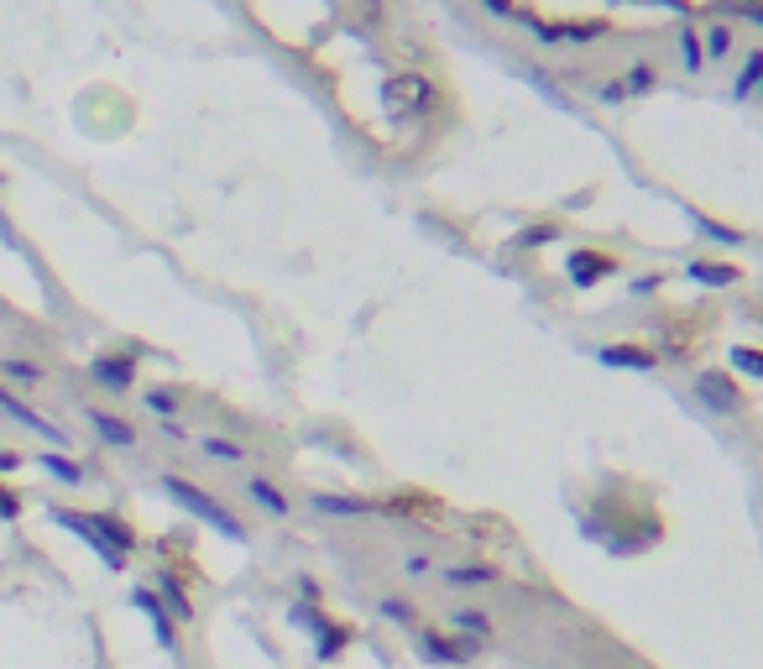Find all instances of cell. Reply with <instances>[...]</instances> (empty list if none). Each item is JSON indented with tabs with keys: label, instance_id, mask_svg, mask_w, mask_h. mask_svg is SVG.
Wrapping results in <instances>:
<instances>
[{
	"label": "cell",
	"instance_id": "6da1fadb",
	"mask_svg": "<svg viewBox=\"0 0 763 669\" xmlns=\"http://www.w3.org/2000/svg\"><path fill=\"white\" fill-rule=\"evenodd\" d=\"M53 523H63V528H74V534L95 549V555L105 560V565H121L126 560V549H131V528L126 523H115V518H100V513H53Z\"/></svg>",
	"mask_w": 763,
	"mask_h": 669
},
{
	"label": "cell",
	"instance_id": "7a4b0ae2",
	"mask_svg": "<svg viewBox=\"0 0 763 669\" xmlns=\"http://www.w3.org/2000/svg\"><path fill=\"white\" fill-rule=\"evenodd\" d=\"M163 492H168L173 502H183V507H189V513H194V518H204V523H215V528H220V534H225V539H246V528H241L236 518H230V513H225V507H220L215 497H204V492L194 487V481H183V476H168V481H163Z\"/></svg>",
	"mask_w": 763,
	"mask_h": 669
},
{
	"label": "cell",
	"instance_id": "3957f363",
	"mask_svg": "<svg viewBox=\"0 0 763 669\" xmlns=\"http://www.w3.org/2000/svg\"><path fill=\"white\" fill-rule=\"evenodd\" d=\"M696 398H701L711 413H737V408H743L737 387H732L722 372H701V377H696Z\"/></svg>",
	"mask_w": 763,
	"mask_h": 669
},
{
	"label": "cell",
	"instance_id": "277c9868",
	"mask_svg": "<svg viewBox=\"0 0 763 669\" xmlns=\"http://www.w3.org/2000/svg\"><path fill=\"white\" fill-rule=\"evenodd\" d=\"M0 408H6V413H11V419H16L21 429H32V434H42V440H48V445H58V450L68 445V434H63V429H53L48 419H37V413H32L27 403H16V398H11V392H6V387H0Z\"/></svg>",
	"mask_w": 763,
	"mask_h": 669
},
{
	"label": "cell",
	"instance_id": "5b68a950",
	"mask_svg": "<svg viewBox=\"0 0 763 669\" xmlns=\"http://www.w3.org/2000/svg\"><path fill=\"white\" fill-rule=\"evenodd\" d=\"M89 372H95V382H100V387H110V392H126V387L136 382V361H131V356H100L95 366H89Z\"/></svg>",
	"mask_w": 763,
	"mask_h": 669
},
{
	"label": "cell",
	"instance_id": "8992f818",
	"mask_svg": "<svg viewBox=\"0 0 763 669\" xmlns=\"http://www.w3.org/2000/svg\"><path fill=\"white\" fill-rule=\"evenodd\" d=\"M565 267H570V278L581 283V288H591L596 278H607V272H617V257H596V251H575V257H570Z\"/></svg>",
	"mask_w": 763,
	"mask_h": 669
},
{
	"label": "cell",
	"instance_id": "52a82bcc",
	"mask_svg": "<svg viewBox=\"0 0 763 669\" xmlns=\"http://www.w3.org/2000/svg\"><path fill=\"white\" fill-rule=\"evenodd\" d=\"M419 654H429L434 664H466L471 659V643H450V638H439V633H424L419 638Z\"/></svg>",
	"mask_w": 763,
	"mask_h": 669
},
{
	"label": "cell",
	"instance_id": "ba28073f",
	"mask_svg": "<svg viewBox=\"0 0 763 669\" xmlns=\"http://www.w3.org/2000/svg\"><path fill=\"white\" fill-rule=\"evenodd\" d=\"M596 361H607V366H628V372H654V356H649V351H638V345H601Z\"/></svg>",
	"mask_w": 763,
	"mask_h": 669
},
{
	"label": "cell",
	"instance_id": "9c48e42d",
	"mask_svg": "<svg viewBox=\"0 0 763 669\" xmlns=\"http://www.w3.org/2000/svg\"><path fill=\"white\" fill-rule=\"evenodd\" d=\"M654 89H659V68L649 58H638L628 74H622V95H654Z\"/></svg>",
	"mask_w": 763,
	"mask_h": 669
},
{
	"label": "cell",
	"instance_id": "30bf717a",
	"mask_svg": "<svg viewBox=\"0 0 763 669\" xmlns=\"http://www.w3.org/2000/svg\"><path fill=\"white\" fill-rule=\"evenodd\" d=\"M89 424H95L110 445H126V450L136 445V429H131L126 419H110V413H100V408H95V413H89Z\"/></svg>",
	"mask_w": 763,
	"mask_h": 669
},
{
	"label": "cell",
	"instance_id": "8fae6325",
	"mask_svg": "<svg viewBox=\"0 0 763 669\" xmlns=\"http://www.w3.org/2000/svg\"><path fill=\"white\" fill-rule=\"evenodd\" d=\"M601 32H607L601 21H581V27H539L544 42H591V37H601Z\"/></svg>",
	"mask_w": 763,
	"mask_h": 669
},
{
	"label": "cell",
	"instance_id": "7c38bea8",
	"mask_svg": "<svg viewBox=\"0 0 763 669\" xmlns=\"http://www.w3.org/2000/svg\"><path fill=\"white\" fill-rule=\"evenodd\" d=\"M763 84V48H753L748 53V63H743V74H737V84H732V95L743 100V95H753V89Z\"/></svg>",
	"mask_w": 763,
	"mask_h": 669
},
{
	"label": "cell",
	"instance_id": "4fadbf2b",
	"mask_svg": "<svg viewBox=\"0 0 763 669\" xmlns=\"http://www.w3.org/2000/svg\"><path fill=\"white\" fill-rule=\"evenodd\" d=\"M690 278H696V283H711V288H727V283H737V267H722V262H690Z\"/></svg>",
	"mask_w": 763,
	"mask_h": 669
},
{
	"label": "cell",
	"instance_id": "5bb4252c",
	"mask_svg": "<svg viewBox=\"0 0 763 669\" xmlns=\"http://www.w3.org/2000/svg\"><path fill=\"white\" fill-rule=\"evenodd\" d=\"M497 570L487 565H460V570H445V586H492Z\"/></svg>",
	"mask_w": 763,
	"mask_h": 669
},
{
	"label": "cell",
	"instance_id": "9a60e30c",
	"mask_svg": "<svg viewBox=\"0 0 763 669\" xmlns=\"http://www.w3.org/2000/svg\"><path fill=\"white\" fill-rule=\"evenodd\" d=\"M455 628L471 633V638H492V617L476 612V607H460V612H455Z\"/></svg>",
	"mask_w": 763,
	"mask_h": 669
},
{
	"label": "cell",
	"instance_id": "2e32d148",
	"mask_svg": "<svg viewBox=\"0 0 763 669\" xmlns=\"http://www.w3.org/2000/svg\"><path fill=\"white\" fill-rule=\"evenodd\" d=\"M701 53L706 58H727L732 53V27H727V21H716V27L701 37Z\"/></svg>",
	"mask_w": 763,
	"mask_h": 669
},
{
	"label": "cell",
	"instance_id": "e0dca14e",
	"mask_svg": "<svg viewBox=\"0 0 763 669\" xmlns=\"http://www.w3.org/2000/svg\"><path fill=\"white\" fill-rule=\"evenodd\" d=\"M680 63L690 68V74H701V68H706V53H701L696 27H685V32H680Z\"/></svg>",
	"mask_w": 763,
	"mask_h": 669
},
{
	"label": "cell",
	"instance_id": "ac0fdd59",
	"mask_svg": "<svg viewBox=\"0 0 763 669\" xmlns=\"http://www.w3.org/2000/svg\"><path fill=\"white\" fill-rule=\"evenodd\" d=\"M136 607H142V612L152 617V628H157V638H163V643H173V628H168V612H163V607H157V602H152V591H136Z\"/></svg>",
	"mask_w": 763,
	"mask_h": 669
},
{
	"label": "cell",
	"instance_id": "d6986e66",
	"mask_svg": "<svg viewBox=\"0 0 763 669\" xmlns=\"http://www.w3.org/2000/svg\"><path fill=\"white\" fill-rule=\"evenodd\" d=\"M314 507H319V513H340V518L372 513V507H366V502H356V497H314Z\"/></svg>",
	"mask_w": 763,
	"mask_h": 669
},
{
	"label": "cell",
	"instance_id": "ffe728a7",
	"mask_svg": "<svg viewBox=\"0 0 763 669\" xmlns=\"http://www.w3.org/2000/svg\"><path fill=\"white\" fill-rule=\"evenodd\" d=\"M251 497H257V502L267 507V513H277V518H283V513H288V502H283V492H277V487H272V481H262V476H257V481H251Z\"/></svg>",
	"mask_w": 763,
	"mask_h": 669
},
{
	"label": "cell",
	"instance_id": "44dd1931",
	"mask_svg": "<svg viewBox=\"0 0 763 669\" xmlns=\"http://www.w3.org/2000/svg\"><path fill=\"white\" fill-rule=\"evenodd\" d=\"M732 366L763 382V351H753V345H737V351H732Z\"/></svg>",
	"mask_w": 763,
	"mask_h": 669
},
{
	"label": "cell",
	"instance_id": "7402d4cb",
	"mask_svg": "<svg viewBox=\"0 0 763 669\" xmlns=\"http://www.w3.org/2000/svg\"><path fill=\"white\" fill-rule=\"evenodd\" d=\"M42 466H48L58 481H84V471L74 466V460H63V455H42Z\"/></svg>",
	"mask_w": 763,
	"mask_h": 669
},
{
	"label": "cell",
	"instance_id": "603a6c76",
	"mask_svg": "<svg viewBox=\"0 0 763 669\" xmlns=\"http://www.w3.org/2000/svg\"><path fill=\"white\" fill-rule=\"evenodd\" d=\"M163 596H168V607H173V612H178L183 622H189V617H194V607H189V596H183V591L173 586V575H163Z\"/></svg>",
	"mask_w": 763,
	"mask_h": 669
},
{
	"label": "cell",
	"instance_id": "cb8c5ba5",
	"mask_svg": "<svg viewBox=\"0 0 763 669\" xmlns=\"http://www.w3.org/2000/svg\"><path fill=\"white\" fill-rule=\"evenodd\" d=\"M147 408H152V413H163V419H173V408H178V398H173V392H168V387H157V392H147Z\"/></svg>",
	"mask_w": 763,
	"mask_h": 669
},
{
	"label": "cell",
	"instance_id": "d4e9b609",
	"mask_svg": "<svg viewBox=\"0 0 763 669\" xmlns=\"http://www.w3.org/2000/svg\"><path fill=\"white\" fill-rule=\"evenodd\" d=\"M204 455H210V460H241V445L215 440V434H210V440H204Z\"/></svg>",
	"mask_w": 763,
	"mask_h": 669
},
{
	"label": "cell",
	"instance_id": "484cf974",
	"mask_svg": "<svg viewBox=\"0 0 763 669\" xmlns=\"http://www.w3.org/2000/svg\"><path fill=\"white\" fill-rule=\"evenodd\" d=\"M6 377H16V382H27V387H37L42 382V372L32 361H6Z\"/></svg>",
	"mask_w": 763,
	"mask_h": 669
},
{
	"label": "cell",
	"instance_id": "4316f807",
	"mask_svg": "<svg viewBox=\"0 0 763 669\" xmlns=\"http://www.w3.org/2000/svg\"><path fill=\"white\" fill-rule=\"evenodd\" d=\"M596 100H607V105H612V100H628V95H622V79H607V84L596 89Z\"/></svg>",
	"mask_w": 763,
	"mask_h": 669
},
{
	"label": "cell",
	"instance_id": "83f0119b",
	"mask_svg": "<svg viewBox=\"0 0 763 669\" xmlns=\"http://www.w3.org/2000/svg\"><path fill=\"white\" fill-rule=\"evenodd\" d=\"M382 612H387L392 622H413V612H408L403 602H382Z\"/></svg>",
	"mask_w": 763,
	"mask_h": 669
},
{
	"label": "cell",
	"instance_id": "f1b7e54d",
	"mask_svg": "<svg viewBox=\"0 0 763 669\" xmlns=\"http://www.w3.org/2000/svg\"><path fill=\"white\" fill-rule=\"evenodd\" d=\"M737 11H743L748 21H758V27H763V0H743V6H737Z\"/></svg>",
	"mask_w": 763,
	"mask_h": 669
},
{
	"label": "cell",
	"instance_id": "f546056e",
	"mask_svg": "<svg viewBox=\"0 0 763 669\" xmlns=\"http://www.w3.org/2000/svg\"><path fill=\"white\" fill-rule=\"evenodd\" d=\"M16 513H21V502L11 492H0V518H16Z\"/></svg>",
	"mask_w": 763,
	"mask_h": 669
},
{
	"label": "cell",
	"instance_id": "4dcf8cb0",
	"mask_svg": "<svg viewBox=\"0 0 763 669\" xmlns=\"http://www.w3.org/2000/svg\"><path fill=\"white\" fill-rule=\"evenodd\" d=\"M21 466V455L16 450H0V471H16Z\"/></svg>",
	"mask_w": 763,
	"mask_h": 669
},
{
	"label": "cell",
	"instance_id": "1f68e13d",
	"mask_svg": "<svg viewBox=\"0 0 763 669\" xmlns=\"http://www.w3.org/2000/svg\"><path fill=\"white\" fill-rule=\"evenodd\" d=\"M492 11H497V16H518L513 6H507V0H492Z\"/></svg>",
	"mask_w": 763,
	"mask_h": 669
}]
</instances>
